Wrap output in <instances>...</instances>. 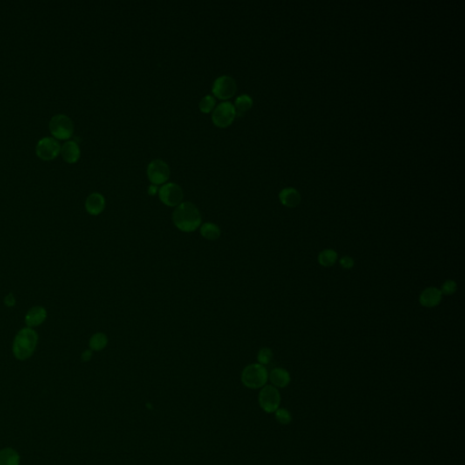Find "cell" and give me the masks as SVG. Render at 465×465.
Returning a JSON list of instances; mask_svg holds the SVG:
<instances>
[{"label":"cell","mask_w":465,"mask_h":465,"mask_svg":"<svg viewBox=\"0 0 465 465\" xmlns=\"http://www.w3.org/2000/svg\"><path fill=\"white\" fill-rule=\"evenodd\" d=\"M457 283L453 280H446L445 283L441 284V291L442 296H453L457 291Z\"/></svg>","instance_id":"obj_24"},{"label":"cell","mask_w":465,"mask_h":465,"mask_svg":"<svg viewBox=\"0 0 465 465\" xmlns=\"http://www.w3.org/2000/svg\"><path fill=\"white\" fill-rule=\"evenodd\" d=\"M4 303L7 307H13V306H15V304H16V297H15L14 295L11 294V293L8 294V295L5 296Z\"/></svg>","instance_id":"obj_27"},{"label":"cell","mask_w":465,"mask_h":465,"mask_svg":"<svg viewBox=\"0 0 465 465\" xmlns=\"http://www.w3.org/2000/svg\"><path fill=\"white\" fill-rule=\"evenodd\" d=\"M442 299V295H441L440 289L436 287L425 288L424 291L422 292L421 295L419 296V303L424 307L433 308L436 307L441 303Z\"/></svg>","instance_id":"obj_12"},{"label":"cell","mask_w":465,"mask_h":465,"mask_svg":"<svg viewBox=\"0 0 465 465\" xmlns=\"http://www.w3.org/2000/svg\"><path fill=\"white\" fill-rule=\"evenodd\" d=\"M160 201L169 207H176L183 202L184 192L175 183H166L158 191Z\"/></svg>","instance_id":"obj_6"},{"label":"cell","mask_w":465,"mask_h":465,"mask_svg":"<svg viewBox=\"0 0 465 465\" xmlns=\"http://www.w3.org/2000/svg\"><path fill=\"white\" fill-rule=\"evenodd\" d=\"M20 456L16 450L7 447L0 450V465H19Z\"/></svg>","instance_id":"obj_18"},{"label":"cell","mask_w":465,"mask_h":465,"mask_svg":"<svg viewBox=\"0 0 465 465\" xmlns=\"http://www.w3.org/2000/svg\"><path fill=\"white\" fill-rule=\"evenodd\" d=\"M259 405L267 413H275L279 409L281 395L278 389L273 385H264L259 392Z\"/></svg>","instance_id":"obj_5"},{"label":"cell","mask_w":465,"mask_h":465,"mask_svg":"<svg viewBox=\"0 0 465 465\" xmlns=\"http://www.w3.org/2000/svg\"><path fill=\"white\" fill-rule=\"evenodd\" d=\"M279 199L280 202L282 203V205L284 207L295 208L298 207L301 203V194L295 188L288 187L280 192Z\"/></svg>","instance_id":"obj_15"},{"label":"cell","mask_w":465,"mask_h":465,"mask_svg":"<svg viewBox=\"0 0 465 465\" xmlns=\"http://www.w3.org/2000/svg\"><path fill=\"white\" fill-rule=\"evenodd\" d=\"M49 130L54 138L65 140L74 133L73 121L65 115H56L49 122Z\"/></svg>","instance_id":"obj_4"},{"label":"cell","mask_w":465,"mask_h":465,"mask_svg":"<svg viewBox=\"0 0 465 465\" xmlns=\"http://www.w3.org/2000/svg\"><path fill=\"white\" fill-rule=\"evenodd\" d=\"M107 344L108 338L104 333H96L89 339V348L92 352H99L104 350Z\"/></svg>","instance_id":"obj_19"},{"label":"cell","mask_w":465,"mask_h":465,"mask_svg":"<svg viewBox=\"0 0 465 465\" xmlns=\"http://www.w3.org/2000/svg\"><path fill=\"white\" fill-rule=\"evenodd\" d=\"M38 344V334L33 328L20 329L16 334L12 344L13 355L17 360L26 361L34 355Z\"/></svg>","instance_id":"obj_2"},{"label":"cell","mask_w":465,"mask_h":465,"mask_svg":"<svg viewBox=\"0 0 465 465\" xmlns=\"http://www.w3.org/2000/svg\"><path fill=\"white\" fill-rule=\"evenodd\" d=\"M339 263L341 267H343L344 269H347V270L352 269V267H355V260L349 255L343 256L342 258L340 259Z\"/></svg>","instance_id":"obj_26"},{"label":"cell","mask_w":465,"mask_h":465,"mask_svg":"<svg viewBox=\"0 0 465 465\" xmlns=\"http://www.w3.org/2000/svg\"><path fill=\"white\" fill-rule=\"evenodd\" d=\"M215 104H216L215 98L213 96L207 95L201 99V101L199 103V108L203 113H210L211 111L214 110Z\"/></svg>","instance_id":"obj_22"},{"label":"cell","mask_w":465,"mask_h":465,"mask_svg":"<svg viewBox=\"0 0 465 465\" xmlns=\"http://www.w3.org/2000/svg\"><path fill=\"white\" fill-rule=\"evenodd\" d=\"M48 317V312L46 308L40 305L33 306L27 312L25 316V324L27 327L34 328L44 324Z\"/></svg>","instance_id":"obj_11"},{"label":"cell","mask_w":465,"mask_h":465,"mask_svg":"<svg viewBox=\"0 0 465 465\" xmlns=\"http://www.w3.org/2000/svg\"><path fill=\"white\" fill-rule=\"evenodd\" d=\"M92 356H93V352H92L90 349H89V350H85V351L82 352L81 360L83 361V362H89V361L91 360Z\"/></svg>","instance_id":"obj_28"},{"label":"cell","mask_w":465,"mask_h":465,"mask_svg":"<svg viewBox=\"0 0 465 465\" xmlns=\"http://www.w3.org/2000/svg\"><path fill=\"white\" fill-rule=\"evenodd\" d=\"M200 235H202L203 238L208 241H215L221 236V229L216 224L205 223L200 227Z\"/></svg>","instance_id":"obj_17"},{"label":"cell","mask_w":465,"mask_h":465,"mask_svg":"<svg viewBox=\"0 0 465 465\" xmlns=\"http://www.w3.org/2000/svg\"><path fill=\"white\" fill-rule=\"evenodd\" d=\"M236 117L235 106L231 102H222L214 108L212 121L214 126L225 128L230 126Z\"/></svg>","instance_id":"obj_7"},{"label":"cell","mask_w":465,"mask_h":465,"mask_svg":"<svg viewBox=\"0 0 465 465\" xmlns=\"http://www.w3.org/2000/svg\"><path fill=\"white\" fill-rule=\"evenodd\" d=\"M147 178L150 182L156 186L166 184L170 178L168 165L161 159H154L147 166Z\"/></svg>","instance_id":"obj_9"},{"label":"cell","mask_w":465,"mask_h":465,"mask_svg":"<svg viewBox=\"0 0 465 465\" xmlns=\"http://www.w3.org/2000/svg\"><path fill=\"white\" fill-rule=\"evenodd\" d=\"M338 258V255L334 249H324L320 253L317 261L323 267H332L335 265Z\"/></svg>","instance_id":"obj_21"},{"label":"cell","mask_w":465,"mask_h":465,"mask_svg":"<svg viewBox=\"0 0 465 465\" xmlns=\"http://www.w3.org/2000/svg\"><path fill=\"white\" fill-rule=\"evenodd\" d=\"M273 356H274V353H273V351L270 348H261L259 350L258 353H257L258 364H262L263 366L267 365V364H269L271 362L272 359H273Z\"/></svg>","instance_id":"obj_23"},{"label":"cell","mask_w":465,"mask_h":465,"mask_svg":"<svg viewBox=\"0 0 465 465\" xmlns=\"http://www.w3.org/2000/svg\"><path fill=\"white\" fill-rule=\"evenodd\" d=\"M275 419L281 425H289L292 422L291 413L286 409H277L275 412Z\"/></svg>","instance_id":"obj_25"},{"label":"cell","mask_w":465,"mask_h":465,"mask_svg":"<svg viewBox=\"0 0 465 465\" xmlns=\"http://www.w3.org/2000/svg\"><path fill=\"white\" fill-rule=\"evenodd\" d=\"M268 379L271 382L272 385L276 388H284L291 382L290 373L283 368L273 369L268 374Z\"/></svg>","instance_id":"obj_14"},{"label":"cell","mask_w":465,"mask_h":465,"mask_svg":"<svg viewBox=\"0 0 465 465\" xmlns=\"http://www.w3.org/2000/svg\"><path fill=\"white\" fill-rule=\"evenodd\" d=\"M174 227L184 233H192L202 225V216L195 205L191 202H182L174 208L172 215Z\"/></svg>","instance_id":"obj_1"},{"label":"cell","mask_w":465,"mask_h":465,"mask_svg":"<svg viewBox=\"0 0 465 465\" xmlns=\"http://www.w3.org/2000/svg\"><path fill=\"white\" fill-rule=\"evenodd\" d=\"M267 368L260 364H249L241 373L242 384L249 389L263 388L268 381Z\"/></svg>","instance_id":"obj_3"},{"label":"cell","mask_w":465,"mask_h":465,"mask_svg":"<svg viewBox=\"0 0 465 465\" xmlns=\"http://www.w3.org/2000/svg\"><path fill=\"white\" fill-rule=\"evenodd\" d=\"M158 191H159L158 186H156V185H153V184H151V185L148 186V188H147V193H148V194H150V195H152V196L158 194Z\"/></svg>","instance_id":"obj_29"},{"label":"cell","mask_w":465,"mask_h":465,"mask_svg":"<svg viewBox=\"0 0 465 465\" xmlns=\"http://www.w3.org/2000/svg\"><path fill=\"white\" fill-rule=\"evenodd\" d=\"M105 199L99 193H92L85 199V208L91 215H98L105 210Z\"/></svg>","instance_id":"obj_13"},{"label":"cell","mask_w":465,"mask_h":465,"mask_svg":"<svg viewBox=\"0 0 465 465\" xmlns=\"http://www.w3.org/2000/svg\"><path fill=\"white\" fill-rule=\"evenodd\" d=\"M62 158L65 162L74 164L80 158V148L75 141L65 142L60 150Z\"/></svg>","instance_id":"obj_16"},{"label":"cell","mask_w":465,"mask_h":465,"mask_svg":"<svg viewBox=\"0 0 465 465\" xmlns=\"http://www.w3.org/2000/svg\"><path fill=\"white\" fill-rule=\"evenodd\" d=\"M61 146L59 143L55 138H43L37 143V157L45 161H50L57 158L60 153Z\"/></svg>","instance_id":"obj_10"},{"label":"cell","mask_w":465,"mask_h":465,"mask_svg":"<svg viewBox=\"0 0 465 465\" xmlns=\"http://www.w3.org/2000/svg\"><path fill=\"white\" fill-rule=\"evenodd\" d=\"M236 91V82L233 77L227 75L217 77L212 86V93L214 94V97L222 100H227L234 97Z\"/></svg>","instance_id":"obj_8"},{"label":"cell","mask_w":465,"mask_h":465,"mask_svg":"<svg viewBox=\"0 0 465 465\" xmlns=\"http://www.w3.org/2000/svg\"><path fill=\"white\" fill-rule=\"evenodd\" d=\"M234 106H235L236 116L243 117L248 110L251 109L252 106H253V99H252V97L246 94L241 95L238 97H236Z\"/></svg>","instance_id":"obj_20"}]
</instances>
